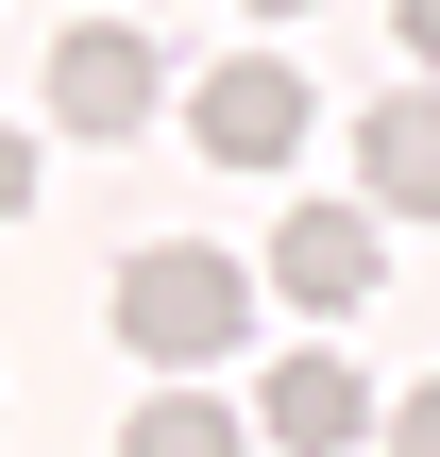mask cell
Returning <instances> with one entry per match:
<instances>
[{
    "instance_id": "1",
    "label": "cell",
    "mask_w": 440,
    "mask_h": 457,
    "mask_svg": "<svg viewBox=\"0 0 440 457\" xmlns=\"http://www.w3.org/2000/svg\"><path fill=\"white\" fill-rule=\"evenodd\" d=\"M119 339H136L153 373H220V339H254V271H237L220 237H153V254L119 271Z\"/></svg>"
},
{
    "instance_id": "2",
    "label": "cell",
    "mask_w": 440,
    "mask_h": 457,
    "mask_svg": "<svg viewBox=\"0 0 440 457\" xmlns=\"http://www.w3.org/2000/svg\"><path fill=\"white\" fill-rule=\"evenodd\" d=\"M305 119H322V102H305V68H271V51H237V68H203V85H187V136H203L220 170H288V153H305Z\"/></svg>"
},
{
    "instance_id": "3",
    "label": "cell",
    "mask_w": 440,
    "mask_h": 457,
    "mask_svg": "<svg viewBox=\"0 0 440 457\" xmlns=\"http://www.w3.org/2000/svg\"><path fill=\"white\" fill-rule=\"evenodd\" d=\"M51 119H68L85 153L136 136V119H153V34H136V17H68V34H51Z\"/></svg>"
},
{
    "instance_id": "4",
    "label": "cell",
    "mask_w": 440,
    "mask_h": 457,
    "mask_svg": "<svg viewBox=\"0 0 440 457\" xmlns=\"http://www.w3.org/2000/svg\"><path fill=\"white\" fill-rule=\"evenodd\" d=\"M271 288H288V305H322V322H356V305L390 288V237H373L356 204H288V237H271Z\"/></svg>"
},
{
    "instance_id": "5",
    "label": "cell",
    "mask_w": 440,
    "mask_h": 457,
    "mask_svg": "<svg viewBox=\"0 0 440 457\" xmlns=\"http://www.w3.org/2000/svg\"><path fill=\"white\" fill-rule=\"evenodd\" d=\"M356 424H373V390H356V356H271V390H254V441H288V457H356Z\"/></svg>"
},
{
    "instance_id": "6",
    "label": "cell",
    "mask_w": 440,
    "mask_h": 457,
    "mask_svg": "<svg viewBox=\"0 0 440 457\" xmlns=\"http://www.w3.org/2000/svg\"><path fill=\"white\" fill-rule=\"evenodd\" d=\"M356 187L373 204H440V85H390L356 119Z\"/></svg>"
},
{
    "instance_id": "7",
    "label": "cell",
    "mask_w": 440,
    "mask_h": 457,
    "mask_svg": "<svg viewBox=\"0 0 440 457\" xmlns=\"http://www.w3.org/2000/svg\"><path fill=\"white\" fill-rule=\"evenodd\" d=\"M237 441H254V407H220V390H153L119 424V457H237Z\"/></svg>"
},
{
    "instance_id": "8",
    "label": "cell",
    "mask_w": 440,
    "mask_h": 457,
    "mask_svg": "<svg viewBox=\"0 0 440 457\" xmlns=\"http://www.w3.org/2000/svg\"><path fill=\"white\" fill-rule=\"evenodd\" d=\"M373 441H390V457H440V390H407V407H390Z\"/></svg>"
},
{
    "instance_id": "9",
    "label": "cell",
    "mask_w": 440,
    "mask_h": 457,
    "mask_svg": "<svg viewBox=\"0 0 440 457\" xmlns=\"http://www.w3.org/2000/svg\"><path fill=\"white\" fill-rule=\"evenodd\" d=\"M17 204H34V136L0 119V220H17Z\"/></svg>"
},
{
    "instance_id": "10",
    "label": "cell",
    "mask_w": 440,
    "mask_h": 457,
    "mask_svg": "<svg viewBox=\"0 0 440 457\" xmlns=\"http://www.w3.org/2000/svg\"><path fill=\"white\" fill-rule=\"evenodd\" d=\"M407 51H424V68H440V0H407Z\"/></svg>"
},
{
    "instance_id": "11",
    "label": "cell",
    "mask_w": 440,
    "mask_h": 457,
    "mask_svg": "<svg viewBox=\"0 0 440 457\" xmlns=\"http://www.w3.org/2000/svg\"><path fill=\"white\" fill-rule=\"evenodd\" d=\"M254 17H305V0H254Z\"/></svg>"
}]
</instances>
